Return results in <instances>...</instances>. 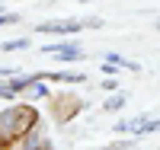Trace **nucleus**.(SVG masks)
<instances>
[{
	"label": "nucleus",
	"instance_id": "1",
	"mask_svg": "<svg viewBox=\"0 0 160 150\" xmlns=\"http://www.w3.org/2000/svg\"><path fill=\"white\" fill-rule=\"evenodd\" d=\"M32 125H35V109H29V105L7 109V112L0 115V128H3L10 138H19V134H26Z\"/></svg>",
	"mask_w": 160,
	"mask_h": 150
},
{
	"label": "nucleus",
	"instance_id": "2",
	"mask_svg": "<svg viewBox=\"0 0 160 150\" xmlns=\"http://www.w3.org/2000/svg\"><path fill=\"white\" fill-rule=\"evenodd\" d=\"M115 131H135V134H151V131H160V118L157 121H148V118H131V121H118Z\"/></svg>",
	"mask_w": 160,
	"mask_h": 150
},
{
	"label": "nucleus",
	"instance_id": "3",
	"mask_svg": "<svg viewBox=\"0 0 160 150\" xmlns=\"http://www.w3.org/2000/svg\"><path fill=\"white\" fill-rule=\"evenodd\" d=\"M38 32H80V22H74V19H61V22H42L38 26Z\"/></svg>",
	"mask_w": 160,
	"mask_h": 150
},
{
	"label": "nucleus",
	"instance_id": "4",
	"mask_svg": "<svg viewBox=\"0 0 160 150\" xmlns=\"http://www.w3.org/2000/svg\"><path fill=\"white\" fill-rule=\"evenodd\" d=\"M48 54H61L64 61H77L80 58V48H74V45H51V48H45Z\"/></svg>",
	"mask_w": 160,
	"mask_h": 150
},
{
	"label": "nucleus",
	"instance_id": "5",
	"mask_svg": "<svg viewBox=\"0 0 160 150\" xmlns=\"http://www.w3.org/2000/svg\"><path fill=\"white\" fill-rule=\"evenodd\" d=\"M106 61H109L112 67H128V70H138V64H131V61H125L122 54H109V58H106Z\"/></svg>",
	"mask_w": 160,
	"mask_h": 150
},
{
	"label": "nucleus",
	"instance_id": "6",
	"mask_svg": "<svg viewBox=\"0 0 160 150\" xmlns=\"http://www.w3.org/2000/svg\"><path fill=\"white\" fill-rule=\"evenodd\" d=\"M29 38H13V42H3V51H16V48H26Z\"/></svg>",
	"mask_w": 160,
	"mask_h": 150
},
{
	"label": "nucleus",
	"instance_id": "7",
	"mask_svg": "<svg viewBox=\"0 0 160 150\" xmlns=\"http://www.w3.org/2000/svg\"><path fill=\"white\" fill-rule=\"evenodd\" d=\"M125 105V93H122V96H112L109 102H106V109H109V112H115V109H122Z\"/></svg>",
	"mask_w": 160,
	"mask_h": 150
},
{
	"label": "nucleus",
	"instance_id": "8",
	"mask_svg": "<svg viewBox=\"0 0 160 150\" xmlns=\"http://www.w3.org/2000/svg\"><path fill=\"white\" fill-rule=\"evenodd\" d=\"M45 93H48L45 83H32V96H45Z\"/></svg>",
	"mask_w": 160,
	"mask_h": 150
},
{
	"label": "nucleus",
	"instance_id": "9",
	"mask_svg": "<svg viewBox=\"0 0 160 150\" xmlns=\"http://www.w3.org/2000/svg\"><path fill=\"white\" fill-rule=\"evenodd\" d=\"M19 16H16V13H10V16H0V26H10V22H16Z\"/></svg>",
	"mask_w": 160,
	"mask_h": 150
},
{
	"label": "nucleus",
	"instance_id": "10",
	"mask_svg": "<svg viewBox=\"0 0 160 150\" xmlns=\"http://www.w3.org/2000/svg\"><path fill=\"white\" fill-rule=\"evenodd\" d=\"M0 96H3V99H10V96H13V93H10L7 86H0Z\"/></svg>",
	"mask_w": 160,
	"mask_h": 150
},
{
	"label": "nucleus",
	"instance_id": "11",
	"mask_svg": "<svg viewBox=\"0 0 160 150\" xmlns=\"http://www.w3.org/2000/svg\"><path fill=\"white\" fill-rule=\"evenodd\" d=\"M83 3H87V0H83Z\"/></svg>",
	"mask_w": 160,
	"mask_h": 150
}]
</instances>
